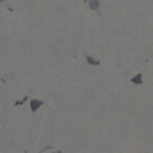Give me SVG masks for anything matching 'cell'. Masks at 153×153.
<instances>
[{
  "mask_svg": "<svg viewBox=\"0 0 153 153\" xmlns=\"http://www.w3.org/2000/svg\"><path fill=\"white\" fill-rule=\"evenodd\" d=\"M86 60H87V63L91 66H100L101 65V60H98V58H95V57H92V55H86Z\"/></svg>",
  "mask_w": 153,
  "mask_h": 153,
  "instance_id": "3957f363",
  "label": "cell"
},
{
  "mask_svg": "<svg viewBox=\"0 0 153 153\" xmlns=\"http://www.w3.org/2000/svg\"><path fill=\"white\" fill-rule=\"evenodd\" d=\"M130 83H133V84H141V83H143V74L138 72L136 75H133L132 78H130Z\"/></svg>",
  "mask_w": 153,
  "mask_h": 153,
  "instance_id": "277c9868",
  "label": "cell"
},
{
  "mask_svg": "<svg viewBox=\"0 0 153 153\" xmlns=\"http://www.w3.org/2000/svg\"><path fill=\"white\" fill-rule=\"evenodd\" d=\"M89 9H92V11H95V12H100V9H101V5H100V0H89Z\"/></svg>",
  "mask_w": 153,
  "mask_h": 153,
  "instance_id": "6da1fadb",
  "label": "cell"
},
{
  "mask_svg": "<svg viewBox=\"0 0 153 153\" xmlns=\"http://www.w3.org/2000/svg\"><path fill=\"white\" fill-rule=\"evenodd\" d=\"M52 153H63V152H61V150H54Z\"/></svg>",
  "mask_w": 153,
  "mask_h": 153,
  "instance_id": "5b68a950",
  "label": "cell"
},
{
  "mask_svg": "<svg viewBox=\"0 0 153 153\" xmlns=\"http://www.w3.org/2000/svg\"><path fill=\"white\" fill-rule=\"evenodd\" d=\"M42 106H43V101H42V100H35V98L31 100V110H32V112H37Z\"/></svg>",
  "mask_w": 153,
  "mask_h": 153,
  "instance_id": "7a4b0ae2",
  "label": "cell"
}]
</instances>
